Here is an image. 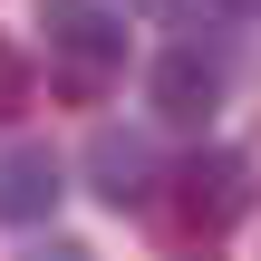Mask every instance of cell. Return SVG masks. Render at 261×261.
Here are the masks:
<instances>
[{"mask_svg":"<svg viewBox=\"0 0 261 261\" xmlns=\"http://www.w3.org/2000/svg\"><path fill=\"white\" fill-rule=\"evenodd\" d=\"M58 194H68V174H58L48 145H10L0 155V223H48Z\"/></svg>","mask_w":261,"mask_h":261,"instance_id":"3957f363","label":"cell"},{"mask_svg":"<svg viewBox=\"0 0 261 261\" xmlns=\"http://www.w3.org/2000/svg\"><path fill=\"white\" fill-rule=\"evenodd\" d=\"M136 10H174V0H136Z\"/></svg>","mask_w":261,"mask_h":261,"instance_id":"52a82bcc","label":"cell"},{"mask_svg":"<svg viewBox=\"0 0 261 261\" xmlns=\"http://www.w3.org/2000/svg\"><path fill=\"white\" fill-rule=\"evenodd\" d=\"M145 213H155L165 242H223L252 213V174H242V155H184L174 174H155Z\"/></svg>","mask_w":261,"mask_h":261,"instance_id":"6da1fadb","label":"cell"},{"mask_svg":"<svg viewBox=\"0 0 261 261\" xmlns=\"http://www.w3.org/2000/svg\"><path fill=\"white\" fill-rule=\"evenodd\" d=\"M19 107H29V58H19V48L0 39V126H10Z\"/></svg>","mask_w":261,"mask_h":261,"instance_id":"8992f818","label":"cell"},{"mask_svg":"<svg viewBox=\"0 0 261 261\" xmlns=\"http://www.w3.org/2000/svg\"><path fill=\"white\" fill-rule=\"evenodd\" d=\"M39 29H48V48H58L48 87H58V97H77V107H97V97H107V77L126 68V29H116L97 0H39Z\"/></svg>","mask_w":261,"mask_h":261,"instance_id":"7a4b0ae2","label":"cell"},{"mask_svg":"<svg viewBox=\"0 0 261 261\" xmlns=\"http://www.w3.org/2000/svg\"><path fill=\"white\" fill-rule=\"evenodd\" d=\"M87 174H97V203H116V213H126V203H145V194H155V145L107 126V136L87 145Z\"/></svg>","mask_w":261,"mask_h":261,"instance_id":"5b68a950","label":"cell"},{"mask_svg":"<svg viewBox=\"0 0 261 261\" xmlns=\"http://www.w3.org/2000/svg\"><path fill=\"white\" fill-rule=\"evenodd\" d=\"M213 97H223V77H213L203 48H165V58H155V116H165V126H203Z\"/></svg>","mask_w":261,"mask_h":261,"instance_id":"277c9868","label":"cell"}]
</instances>
